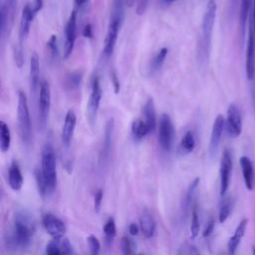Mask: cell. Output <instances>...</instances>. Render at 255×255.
Listing matches in <instances>:
<instances>
[{"label": "cell", "instance_id": "ba28073f", "mask_svg": "<svg viewBox=\"0 0 255 255\" xmlns=\"http://www.w3.org/2000/svg\"><path fill=\"white\" fill-rule=\"evenodd\" d=\"M225 129L227 134L236 138L242 131V118L241 113L236 105L230 104L227 109V117L225 119Z\"/></svg>", "mask_w": 255, "mask_h": 255}, {"label": "cell", "instance_id": "ab89813d", "mask_svg": "<svg viewBox=\"0 0 255 255\" xmlns=\"http://www.w3.org/2000/svg\"><path fill=\"white\" fill-rule=\"evenodd\" d=\"M214 226H215V220H214L213 217H210L207 220L206 225H205V227H204V229L202 231V237H204V238L209 237L212 234L213 230H214Z\"/></svg>", "mask_w": 255, "mask_h": 255}, {"label": "cell", "instance_id": "2e32d148", "mask_svg": "<svg viewBox=\"0 0 255 255\" xmlns=\"http://www.w3.org/2000/svg\"><path fill=\"white\" fill-rule=\"evenodd\" d=\"M29 84L30 92L35 95L38 88H40V64L37 53H33L30 58V69H29Z\"/></svg>", "mask_w": 255, "mask_h": 255}, {"label": "cell", "instance_id": "484cf974", "mask_svg": "<svg viewBox=\"0 0 255 255\" xmlns=\"http://www.w3.org/2000/svg\"><path fill=\"white\" fill-rule=\"evenodd\" d=\"M11 145V132L8 125L1 121L0 122V148L2 152L9 150Z\"/></svg>", "mask_w": 255, "mask_h": 255}, {"label": "cell", "instance_id": "5b68a950", "mask_svg": "<svg viewBox=\"0 0 255 255\" xmlns=\"http://www.w3.org/2000/svg\"><path fill=\"white\" fill-rule=\"evenodd\" d=\"M51 108V88L46 80H43L39 88L38 120L39 126L44 128L47 125Z\"/></svg>", "mask_w": 255, "mask_h": 255}, {"label": "cell", "instance_id": "e575fe53", "mask_svg": "<svg viewBox=\"0 0 255 255\" xmlns=\"http://www.w3.org/2000/svg\"><path fill=\"white\" fill-rule=\"evenodd\" d=\"M121 250L123 255H133L134 243L128 236H123L121 240Z\"/></svg>", "mask_w": 255, "mask_h": 255}, {"label": "cell", "instance_id": "cb8c5ba5", "mask_svg": "<svg viewBox=\"0 0 255 255\" xmlns=\"http://www.w3.org/2000/svg\"><path fill=\"white\" fill-rule=\"evenodd\" d=\"M149 133L145 122L141 119H136L131 124V135L134 140L139 141Z\"/></svg>", "mask_w": 255, "mask_h": 255}, {"label": "cell", "instance_id": "9a60e30c", "mask_svg": "<svg viewBox=\"0 0 255 255\" xmlns=\"http://www.w3.org/2000/svg\"><path fill=\"white\" fill-rule=\"evenodd\" d=\"M76 123H77L76 113L73 110H69L66 114L64 125L62 128V132H61V140L65 147H69L71 144L75 128H76Z\"/></svg>", "mask_w": 255, "mask_h": 255}, {"label": "cell", "instance_id": "816d5d0a", "mask_svg": "<svg viewBox=\"0 0 255 255\" xmlns=\"http://www.w3.org/2000/svg\"><path fill=\"white\" fill-rule=\"evenodd\" d=\"M165 3H172V2H174V1H176V0H163Z\"/></svg>", "mask_w": 255, "mask_h": 255}, {"label": "cell", "instance_id": "30bf717a", "mask_svg": "<svg viewBox=\"0 0 255 255\" xmlns=\"http://www.w3.org/2000/svg\"><path fill=\"white\" fill-rule=\"evenodd\" d=\"M77 37V11L74 9L65 26V43H64V59H68L74 50Z\"/></svg>", "mask_w": 255, "mask_h": 255}, {"label": "cell", "instance_id": "681fc988", "mask_svg": "<svg viewBox=\"0 0 255 255\" xmlns=\"http://www.w3.org/2000/svg\"><path fill=\"white\" fill-rule=\"evenodd\" d=\"M7 3H8V5L10 6V8L15 11L16 5H17V0H7Z\"/></svg>", "mask_w": 255, "mask_h": 255}, {"label": "cell", "instance_id": "f907efd6", "mask_svg": "<svg viewBox=\"0 0 255 255\" xmlns=\"http://www.w3.org/2000/svg\"><path fill=\"white\" fill-rule=\"evenodd\" d=\"M135 0H125V4L128 6V7H132L133 4H134Z\"/></svg>", "mask_w": 255, "mask_h": 255}, {"label": "cell", "instance_id": "9c48e42d", "mask_svg": "<svg viewBox=\"0 0 255 255\" xmlns=\"http://www.w3.org/2000/svg\"><path fill=\"white\" fill-rule=\"evenodd\" d=\"M232 156L229 149H224L221 160H220V169H219V176H220V195L224 196L227 192L231 174H232Z\"/></svg>", "mask_w": 255, "mask_h": 255}, {"label": "cell", "instance_id": "603a6c76", "mask_svg": "<svg viewBox=\"0 0 255 255\" xmlns=\"http://www.w3.org/2000/svg\"><path fill=\"white\" fill-rule=\"evenodd\" d=\"M252 3H253V0H240V3H239V24H240L241 34L243 37L246 31V25L248 24Z\"/></svg>", "mask_w": 255, "mask_h": 255}, {"label": "cell", "instance_id": "5bb4252c", "mask_svg": "<svg viewBox=\"0 0 255 255\" xmlns=\"http://www.w3.org/2000/svg\"><path fill=\"white\" fill-rule=\"evenodd\" d=\"M224 128H225V119L222 115H218L214 120L211 135H210L209 148H208L210 156H214L216 154Z\"/></svg>", "mask_w": 255, "mask_h": 255}, {"label": "cell", "instance_id": "7402d4cb", "mask_svg": "<svg viewBox=\"0 0 255 255\" xmlns=\"http://www.w3.org/2000/svg\"><path fill=\"white\" fill-rule=\"evenodd\" d=\"M143 116L144 122L148 128L149 133L153 132L156 128V112L154 107V102L152 98H148L143 106Z\"/></svg>", "mask_w": 255, "mask_h": 255}, {"label": "cell", "instance_id": "4dcf8cb0", "mask_svg": "<svg viewBox=\"0 0 255 255\" xmlns=\"http://www.w3.org/2000/svg\"><path fill=\"white\" fill-rule=\"evenodd\" d=\"M82 79H83V74L81 71H75L70 73L67 76L66 79V86L70 89V90H75L77 88L80 87L81 83H82Z\"/></svg>", "mask_w": 255, "mask_h": 255}, {"label": "cell", "instance_id": "e0dca14e", "mask_svg": "<svg viewBox=\"0 0 255 255\" xmlns=\"http://www.w3.org/2000/svg\"><path fill=\"white\" fill-rule=\"evenodd\" d=\"M247 224H248V219L247 218H243L239 224L237 225L233 235L230 237L228 243H227V252L228 255H235L236 250L241 242V239L243 238V236L245 235L246 232V228H247Z\"/></svg>", "mask_w": 255, "mask_h": 255}, {"label": "cell", "instance_id": "f5cc1de1", "mask_svg": "<svg viewBox=\"0 0 255 255\" xmlns=\"http://www.w3.org/2000/svg\"><path fill=\"white\" fill-rule=\"evenodd\" d=\"M252 255H255V246L252 247Z\"/></svg>", "mask_w": 255, "mask_h": 255}, {"label": "cell", "instance_id": "8d00e7d4", "mask_svg": "<svg viewBox=\"0 0 255 255\" xmlns=\"http://www.w3.org/2000/svg\"><path fill=\"white\" fill-rule=\"evenodd\" d=\"M35 178L37 181V186H38V190L40 192V194L42 196H45L47 193V189H46V184L41 172V169H36L35 170Z\"/></svg>", "mask_w": 255, "mask_h": 255}, {"label": "cell", "instance_id": "1f68e13d", "mask_svg": "<svg viewBox=\"0 0 255 255\" xmlns=\"http://www.w3.org/2000/svg\"><path fill=\"white\" fill-rule=\"evenodd\" d=\"M200 230V222H199V216L197 207L193 206L191 211V224H190V237L192 239L196 238L199 234Z\"/></svg>", "mask_w": 255, "mask_h": 255}, {"label": "cell", "instance_id": "83f0119b", "mask_svg": "<svg viewBox=\"0 0 255 255\" xmlns=\"http://www.w3.org/2000/svg\"><path fill=\"white\" fill-rule=\"evenodd\" d=\"M199 182H200V178L199 177H196L194 178V180L189 184L187 190H186V193H185V196H184V199H183V206H182V209L184 212H186V210H188V208L190 207L191 205V202H192V199L194 197V193L199 185Z\"/></svg>", "mask_w": 255, "mask_h": 255}, {"label": "cell", "instance_id": "ac0fdd59", "mask_svg": "<svg viewBox=\"0 0 255 255\" xmlns=\"http://www.w3.org/2000/svg\"><path fill=\"white\" fill-rule=\"evenodd\" d=\"M239 163L242 171V176L243 180L245 183V186L248 190H253L254 188V168H253V163L251 159L243 155L239 158Z\"/></svg>", "mask_w": 255, "mask_h": 255}, {"label": "cell", "instance_id": "4316f807", "mask_svg": "<svg viewBox=\"0 0 255 255\" xmlns=\"http://www.w3.org/2000/svg\"><path fill=\"white\" fill-rule=\"evenodd\" d=\"M167 53H168V49L163 47L154 55V57L150 61V65H149V68H148L149 74L152 75V74L156 73L161 68V66H162V64H163V62H164V60L167 56Z\"/></svg>", "mask_w": 255, "mask_h": 255}, {"label": "cell", "instance_id": "6da1fadb", "mask_svg": "<svg viewBox=\"0 0 255 255\" xmlns=\"http://www.w3.org/2000/svg\"><path fill=\"white\" fill-rule=\"evenodd\" d=\"M36 231L34 220L24 212H17L14 216L13 228L8 235L7 248L18 249L28 247Z\"/></svg>", "mask_w": 255, "mask_h": 255}, {"label": "cell", "instance_id": "7dc6e473", "mask_svg": "<svg viewBox=\"0 0 255 255\" xmlns=\"http://www.w3.org/2000/svg\"><path fill=\"white\" fill-rule=\"evenodd\" d=\"M76 6L79 8V9H82L84 8L85 6H87L90 2V0H74Z\"/></svg>", "mask_w": 255, "mask_h": 255}, {"label": "cell", "instance_id": "8fae6325", "mask_svg": "<svg viewBox=\"0 0 255 255\" xmlns=\"http://www.w3.org/2000/svg\"><path fill=\"white\" fill-rule=\"evenodd\" d=\"M42 223L46 232L53 240H61L66 233V225L59 217L54 214L47 213L42 217Z\"/></svg>", "mask_w": 255, "mask_h": 255}, {"label": "cell", "instance_id": "d590c367", "mask_svg": "<svg viewBox=\"0 0 255 255\" xmlns=\"http://www.w3.org/2000/svg\"><path fill=\"white\" fill-rule=\"evenodd\" d=\"M47 49L50 54V58L52 61H55L58 58L59 55V49H58V43H57V37L56 35H52L50 39L47 42Z\"/></svg>", "mask_w": 255, "mask_h": 255}, {"label": "cell", "instance_id": "44dd1931", "mask_svg": "<svg viewBox=\"0 0 255 255\" xmlns=\"http://www.w3.org/2000/svg\"><path fill=\"white\" fill-rule=\"evenodd\" d=\"M115 129V120L114 118H110L105 126V133H104V141H103V147H102V159H106L111 151L112 147V138L113 133Z\"/></svg>", "mask_w": 255, "mask_h": 255}, {"label": "cell", "instance_id": "f6af8a7d", "mask_svg": "<svg viewBox=\"0 0 255 255\" xmlns=\"http://www.w3.org/2000/svg\"><path fill=\"white\" fill-rule=\"evenodd\" d=\"M139 230H140V228H139V226L136 224V223H130L129 225H128V233L131 235V236H135V235H137L138 234V232H139Z\"/></svg>", "mask_w": 255, "mask_h": 255}, {"label": "cell", "instance_id": "3957f363", "mask_svg": "<svg viewBox=\"0 0 255 255\" xmlns=\"http://www.w3.org/2000/svg\"><path fill=\"white\" fill-rule=\"evenodd\" d=\"M41 172L46 184L47 193H53L57 185V169L55 151L50 142H46L42 147Z\"/></svg>", "mask_w": 255, "mask_h": 255}, {"label": "cell", "instance_id": "ffe728a7", "mask_svg": "<svg viewBox=\"0 0 255 255\" xmlns=\"http://www.w3.org/2000/svg\"><path fill=\"white\" fill-rule=\"evenodd\" d=\"M23 175L17 161H12L8 169V184L14 191H19L23 185Z\"/></svg>", "mask_w": 255, "mask_h": 255}, {"label": "cell", "instance_id": "d6986e66", "mask_svg": "<svg viewBox=\"0 0 255 255\" xmlns=\"http://www.w3.org/2000/svg\"><path fill=\"white\" fill-rule=\"evenodd\" d=\"M155 221L151 213L148 210L143 209L139 215V228L143 237L146 239L151 238L155 232Z\"/></svg>", "mask_w": 255, "mask_h": 255}, {"label": "cell", "instance_id": "7bdbcfd3", "mask_svg": "<svg viewBox=\"0 0 255 255\" xmlns=\"http://www.w3.org/2000/svg\"><path fill=\"white\" fill-rule=\"evenodd\" d=\"M146 6H147V0H137L136 14L137 15H142L145 12Z\"/></svg>", "mask_w": 255, "mask_h": 255}, {"label": "cell", "instance_id": "52a82bcc", "mask_svg": "<svg viewBox=\"0 0 255 255\" xmlns=\"http://www.w3.org/2000/svg\"><path fill=\"white\" fill-rule=\"evenodd\" d=\"M174 135L173 124L167 114H162L158 123V143L164 151H169Z\"/></svg>", "mask_w": 255, "mask_h": 255}, {"label": "cell", "instance_id": "7c38bea8", "mask_svg": "<svg viewBox=\"0 0 255 255\" xmlns=\"http://www.w3.org/2000/svg\"><path fill=\"white\" fill-rule=\"evenodd\" d=\"M122 25H123V22H121L118 19L110 17L108 31H107V35L105 38L104 49H103V53L106 58H110L112 56V54L114 53L116 43L118 40V35H119Z\"/></svg>", "mask_w": 255, "mask_h": 255}, {"label": "cell", "instance_id": "d6a6232c", "mask_svg": "<svg viewBox=\"0 0 255 255\" xmlns=\"http://www.w3.org/2000/svg\"><path fill=\"white\" fill-rule=\"evenodd\" d=\"M103 231L105 233V236L110 240H113L116 237V235H117V226H116L115 219L113 217L108 218V220L106 221V223L103 226Z\"/></svg>", "mask_w": 255, "mask_h": 255}, {"label": "cell", "instance_id": "c3c4849f", "mask_svg": "<svg viewBox=\"0 0 255 255\" xmlns=\"http://www.w3.org/2000/svg\"><path fill=\"white\" fill-rule=\"evenodd\" d=\"M240 3V0H230V8H231V11H235V9L237 8L238 4Z\"/></svg>", "mask_w": 255, "mask_h": 255}, {"label": "cell", "instance_id": "74e56055", "mask_svg": "<svg viewBox=\"0 0 255 255\" xmlns=\"http://www.w3.org/2000/svg\"><path fill=\"white\" fill-rule=\"evenodd\" d=\"M46 255H64L57 240H52L47 244Z\"/></svg>", "mask_w": 255, "mask_h": 255}, {"label": "cell", "instance_id": "8992f818", "mask_svg": "<svg viewBox=\"0 0 255 255\" xmlns=\"http://www.w3.org/2000/svg\"><path fill=\"white\" fill-rule=\"evenodd\" d=\"M103 97V91L101 88L100 78L96 75L93 78L92 86H91V93L89 97V101L87 104V115H88V121L91 125H95L101 100Z\"/></svg>", "mask_w": 255, "mask_h": 255}, {"label": "cell", "instance_id": "7a4b0ae2", "mask_svg": "<svg viewBox=\"0 0 255 255\" xmlns=\"http://www.w3.org/2000/svg\"><path fill=\"white\" fill-rule=\"evenodd\" d=\"M216 11H217L216 0H208L203 17H202L201 38H200L199 50H198V55L203 60L208 59V56H209L212 32L215 24V19H216Z\"/></svg>", "mask_w": 255, "mask_h": 255}, {"label": "cell", "instance_id": "f35d334b", "mask_svg": "<svg viewBox=\"0 0 255 255\" xmlns=\"http://www.w3.org/2000/svg\"><path fill=\"white\" fill-rule=\"evenodd\" d=\"M103 195H104L103 189L98 188L95 191V194H94V208H95L96 212H99L100 209H101V205H102V201H103Z\"/></svg>", "mask_w": 255, "mask_h": 255}, {"label": "cell", "instance_id": "d4e9b609", "mask_svg": "<svg viewBox=\"0 0 255 255\" xmlns=\"http://www.w3.org/2000/svg\"><path fill=\"white\" fill-rule=\"evenodd\" d=\"M195 148V138L192 131H186L180 139L178 149L181 154H187L193 151Z\"/></svg>", "mask_w": 255, "mask_h": 255}, {"label": "cell", "instance_id": "60d3db41", "mask_svg": "<svg viewBox=\"0 0 255 255\" xmlns=\"http://www.w3.org/2000/svg\"><path fill=\"white\" fill-rule=\"evenodd\" d=\"M110 79H111V82L113 84V87H114V91L116 94H118L121 90V84H120V80L118 78V75H117V72L115 70H112L110 72Z\"/></svg>", "mask_w": 255, "mask_h": 255}, {"label": "cell", "instance_id": "bcb514c9", "mask_svg": "<svg viewBox=\"0 0 255 255\" xmlns=\"http://www.w3.org/2000/svg\"><path fill=\"white\" fill-rule=\"evenodd\" d=\"M187 255H200V252L196 246L190 245L187 249Z\"/></svg>", "mask_w": 255, "mask_h": 255}, {"label": "cell", "instance_id": "db71d44e", "mask_svg": "<svg viewBox=\"0 0 255 255\" xmlns=\"http://www.w3.org/2000/svg\"><path fill=\"white\" fill-rule=\"evenodd\" d=\"M138 255H143V254H138Z\"/></svg>", "mask_w": 255, "mask_h": 255}, {"label": "cell", "instance_id": "836d02e7", "mask_svg": "<svg viewBox=\"0 0 255 255\" xmlns=\"http://www.w3.org/2000/svg\"><path fill=\"white\" fill-rule=\"evenodd\" d=\"M87 244H88L90 255H99L100 254L101 242L95 235L91 234L87 237Z\"/></svg>", "mask_w": 255, "mask_h": 255}, {"label": "cell", "instance_id": "b9f144b4", "mask_svg": "<svg viewBox=\"0 0 255 255\" xmlns=\"http://www.w3.org/2000/svg\"><path fill=\"white\" fill-rule=\"evenodd\" d=\"M30 4V8L32 11V14L34 16V18L36 17V15L38 14V12L42 9L43 7V0H32Z\"/></svg>", "mask_w": 255, "mask_h": 255}, {"label": "cell", "instance_id": "f1b7e54d", "mask_svg": "<svg viewBox=\"0 0 255 255\" xmlns=\"http://www.w3.org/2000/svg\"><path fill=\"white\" fill-rule=\"evenodd\" d=\"M233 205H234V201L232 198H226L225 200L222 201L221 206L219 208V212H218L219 223H224L227 220V218L230 216L232 212Z\"/></svg>", "mask_w": 255, "mask_h": 255}, {"label": "cell", "instance_id": "ee69618b", "mask_svg": "<svg viewBox=\"0 0 255 255\" xmlns=\"http://www.w3.org/2000/svg\"><path fill=\"white\" fill-rule=\"evenodd\" d=\"M83 36L86 37V38H93V27L90 23H88L85 27H84V30H83Z\"/></svg>", "mask_w": 255, "mask_h": 255}, {"label": "cell", "instance_id": "f546056e", "mask_svg": "<svg viewBox=\"0 0 255 255\" xmlns=\"http://www.w3.org/2000/svg\"><path fill=\"white\" fill-rule=\"evenodd\" d=\"M125 0H113L110 17L120 20L124 23L125 20Z\"/></svg>", "mask_w": 255, "mask_h": 255}, {"label": "cell", "instance_id": "4fadbf2b", "mask_svg": "<svg viewBox=\"0 0 255 255\" xmlns=\"http://www.w3.org/2000/svg\"><path fill=\"white\" fill-rule=\"evenodd\" d=\"M246 75L248 80H253L255 76V33L249 25L246 46Z\"/></svg>", "mask_w": 255, "mask_h": 255}, {"label": "cell", "instance_id": "277c9868", "mask_svg": "<svg viewBox=\"0 0 255 255\" xmlns=\"http://www.w3.org/2000/svg\"><path fill=\"white\" fill-rule=\"evenodd\" d=\"M17 120H18V128H19V134L21 136V139L25 144H29L32 138L30 113L28 108L27 96L24 92H21V91L18 94Z\"/></svg>", "mask_w": 255, "mask_h": 255}]
</instances>
